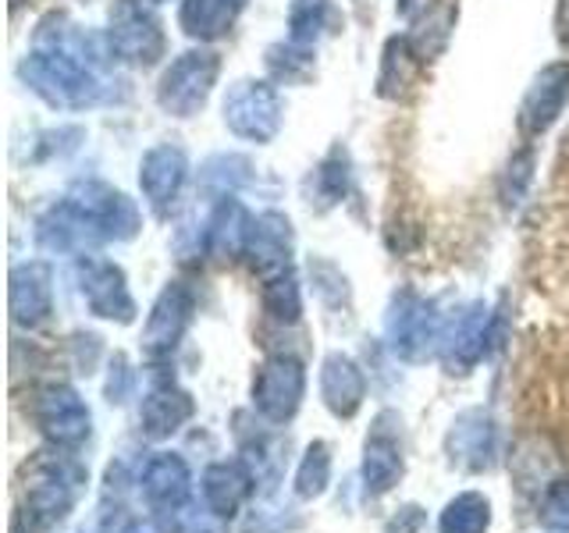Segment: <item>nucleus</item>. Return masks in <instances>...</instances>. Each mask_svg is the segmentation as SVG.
<instances>
[{
	"label": "nucleus",
	"mask_w": 569,
	"mask_h": 533,
	"mask_svg": "<svg viewBox=\"0 0 569 533\" xmlns=\"http://www.w3.org/2000/svg\"><path fill=\"white\" fill-rule=\"evenodd\" d=\"M86 47L89 40L82 32H50L43 22L36 32V50L22 61L18 76L36 97L58 111H86L103 97Z\"/></svg>",
	"instance_id": "1"
},
{
	"label": "nucleus",
	"mask_w": 569,
	"mask_h": 533,
	"mask_svg": "<svg viewBox=\"0 0 569 533\" xmlns=\"http://www.w3.org/2000/svg\"><path fill=\"white\" fill-rule=\"evenodd\" d=\"M218 76H221V58L213 50L196 47V50L178 53L157 82L160 111L171 118L200 114L213 93V86H218Z\"/></svg>",
	"instance_id": "2"
},
{
	"label": "nucleus",
	"mask_w": 569,
	"mask_h": 533,
	"mask_svg": "<svg viewBox=\"0 0 569 533\" xmlns=\"http://www.w3.org/2000/svg\"><path fill=\"white\" fill-rule=\"evenodd\" d=\"M64 200L76 207V213L93 228L100 242H129L142 228L139 207L114 185L100 182V178H82V182L68 189Z\"/></svg>",
	"instance_id": "3"
},
{
	"label": "nucleus",
	"mask_w": 569,
	"mask_h": 533,
	"mask_svg": "<svg viewBox=\"0 0 569 533\" xmlns=\"http://www.w3.org/2000/svg\"><path fill=\"white\" fill-rule=\"evenodd\" d=\"M107 47H111L114 58L136 68H150L164 58V26H160L150 0H118L111 11V26H107Z\"/></svg>",
	"instance_id": "4"
},
{
	"label": "nucleus",
	"mask_w": 569,
	"mask_h": 533,
	"mask_svg": "<svg viewBox=\"0 0 569 533\" xmlns=\"http://www.w3.org/2000/svg\"><path fill=\"white\" fill-rule=\"evenodd\" d=\"M221 111H224V124L231 135L246 142H260V147L281 132V121H284L281 93L271 82H260V79H239L224 93Z\"/></svg>",
	"instance_id": "5"
},
{
	"label": "nucleus",
	"mask_w": 569,
	"mask_h": 533,
	"mask_svg": "<svg viewBox=\"0 0 569 533\" xmlns=\"http://www.w3.org/2000/svg\"><path fill=\"white\" fill-rule=\"evenodd\" d=\"M445 324L435 313V306L417 292H402L391 302L388 313V342L391 352L406 363H423L431 352H441Z\"/></svg>",
	"instance_id": "6"
},
{
	"label": "nucleus",
	"mask_w": 569,
	"mask_h": 533,
	"mask_svg": "<svg viewBox=\"0 0 569 533\" xmlns=\"http://www.w3.org/2000/svg\"><path fill=\"white\" fill-rule=\"evenodd\" d=\"M307 395V370L289 352H274L253 373V405L263 420L284 423L299 413Z\"/></svg>",
	"instance_id": "7"
},
{
	"label": "nucleus",
	"mask_w": 569,
	"mask_h": 533,
	"mask_svg": "<svg viewBox=\"0 0 569 533\" xmlns=\"http://www.w3.org/2000/svg\"><path fill=\"white\" fill-rule=\"evenodd\" d=\"M76 278L86 306L100 320H114V324H132L136 320V299L129 292V281L118 263L103 257H79L76 260Z\"/></svg>",
	"instance_id": "8"
},
{
	"label": "nucleus",
	"mask_w": 569,
	"mask_h": 533,
	"mask_svg": "<svg viewBox=\"0 0 569 533\" xmlns=\"http://www.w3.org/2000/svg\"><path fill=\"white\" fill-rule=\"evenodd\" d=\"M569 103V61H551L530 79L516 111V129L523 139H541L556 124Z\"/></svg>",
	"instance_id": "9"
},
{
	"label": "nucleus",
	"mask_w": 569,
	"mask_h": 533,
	"mask_svg": "<svg viewBox=\"0 0 569 533\" xmlns=\"http://www.w3.org/2000/svg\"><path fill=\"white\" fill-rule=\"evenodd\" d=\"M32 420L40 426V434L58 449H79L89 438V423H93L79 391H71L68 384H47L36 391Z\"/></svg>",
	"instance_id": "10"
},
{
	"label": "nucleus",
	"mask_w": 569,
	"mask_h": 533,
	"mask_svg": "<svg viewBox=\"0 0 569 533\" xmlns=\"http://www.w3.org/2000/svg\"><path fill=\"white\" fill-rule=\"evenodd\" d=\"M402 420L396 413H381L373 420L367 444H363V484L367 494H388L406 473V455H402Z\"/></svg>",
	"instance_id": "11"
},
{
	"label": "nucleus",
	"mask_w": 569,
	"mask_h": 533,
	"mask_svg": "<svg viewBox=\"0 0 569 533\" xmlns=\"http://www.w3.org/2000/svg\"><path fill=\"white\" fill-rule=\"evenodd\" d=\"M189 182V157L186 150L171 147V142H160V147L142 153V164H139V189H142V200L150 203L153 213H171V207L178 203Z\"/></svg>",
	"instance_id": "12"
},
{
	"label": "nucleus",
	"mask_w": 569,
	"mask_h": 533,
	"mask_svg": "<svg viewBox=\"0 0 569 533\" xmlns=\"http://www.w3.org/2000/svg\"><path fill=\"white\" fill-rule=\"evenodd\" d=\"M192 320V292L182 281H171L164 292L157 295L153 310L147 316V328H142V352L150 360H168L174 345L182 342V334Z\"/></svg>",
	"instance_id": "13"
},
{
	"label": "nucleus",
	"mask_w": 569,
	"mask_h": 533,
	"mask_svg": "<svg viewBox=\"0 0 569 533\" xmlns=\"http://www.w3.org/2000/svg\"><path fill=\"white\" fill-rule=\"evenodd\" d=\"M79 480L82 473L76 466H68V462H40L26 484V512L36 523L47 526L64 520L71 502H76Z\"/></svg>",
	"instance_id": "14"
},
{
	"label": "nucleus",
	"mask_w": 569,
	"mask_h": 533,
	"mask_svg": "<svg viewBox=\"0 0 569 533\" xmlns=\"http://www.w3.org/2000/svg\"><path fill=\"white\" fill-rule=\"evenodd\" d=\"M491 313L485 302H473L459 316H452L445 324L441 334V360L452 373H467L473 363H480L488 355L491 345Z\"/></svg>",
	"instance_id": "15"
},
{
	"label": "nucleus",
	"mask_w": 569,
	"mask_h": 533,
	"mask_svg": "<svg viewBox=\"0 0 569 533\" xmlns=\"http://www.w3.org/2000/svg\"><path fill=\"white\" fill-rule=\"evenodd\" d=\"M445 449H449V459L459 470H470V473L488 470L498 452L495 420L485 413V409H467V413H459L449 426Z\"/></svg>",
	"instance_id": "16"
},
{
	"label": "nucleus",
	"mask_w": 569,
	"mask_h": 533,
	"mask_svg": "<svg viewBox=\"0 0 569 533\" xmlns=\"http://www.w3.org/2000/svg\"><path fill=\"white\" fill-rule=\"evenodd\" d=\"M320 399L331 409L338 420H352L360 413V405L367 399V373L360 370V363L346 352H331L320 363Z\"/></svg>",
	"instance_id": "17"
},
{
	"label": "nucleus",
	"mask_w": 569,
	"mask_h": 533,
	"mask_svg": "<svg viewBox=\"0 0 569 533\" xmlns=\"http://www.w3.org/2000/svg\"><path fill=\"white\" fill-rule=\"evenodd\" d=\"M246 257L260 278L289 271V257H292L289 218H281V213H274V210L253 218V231H249V242H246Z\"/></svg>",
	"instance_id": "18"
},
{
	"label": "nucleus",
	"mask_w": 569,
	"mask_h": 533,
	"mask_svg": "<svg viewBox=\"0 0 569 533\" xmlns=\"http://www.w3.org/2000/svg\"><path fill=\"white\" fill-rule=\"evenodd\" d=\"M50 310H53L50 266L40 260L18 263L11 271V316H14V324L36 328L50 316Z\"/></svg>",
	"instance_id": "19"
},
{
	"label": "nucleus",
	"mask_w": 569,
	"mask_h": 533,
	"mask_svg": "<svg viewBox=\"0 0 569 533\" xmlns=\"http://www.w3.org/2000/svg\"><path fill=\"white\" fill-rule=\"evenodd\" d=\"M192 413H196V405L189 399V391L174 388L171 381H157L139 405V423L150 438L160 441V438H171Z\"/></svg>",
	"instance_id": "20"
},
{
	"label": "nucleus",
	"mask_w": 569,
	"mask_h": 533,
	"mask_svg": "<svg viewBox=\"0 0 569 533\" xmlns=\"http://www.w3.org/2000/svg\"><path fill=\"white\" fill-rule=\"evenodd\" d=\"M249 231H253V218L246 213V207L239 200H224L213 207L210 221L203 228V239H207V253L218 257V260H236L246 257V242H249Z\"/></svg>",
	"instance_id": "21"
},
{
	"label": "nucleus",
	"mask_w": 569,
	"mask_h": 533,
	"mask_svg": "<svg viewBox=\"0 0 569 533\" xmlns=\"http://www.w3.org/2000/svg\"><path fill=\"white\" fill-rule=\"evenodd\" d=\"M249 494H253V473H249L242 459H224L207 466L203 497L213 515H236Z\"/></svg>",
	"instance_id": "22"
},
{
	"label": "nucleus",
	"mask_w": 569,
	"mask_h": 533,
	"mask_svg": "<svg viewBox=\"0 0 569 533\" xmlns=\"http://www.w3.org/2000/svg\"><path fill=\"white\" fill-rule=\"evenodd\" d=\"M242 4L246 0H182V8H178V26H182L189 40L213 43L231 32Z\"/></svg>",
	"instance_id": "23"
},
{
	"label": "nucleus",
	"mask_w": 569,
	"mask_h": 533,
	"mask_svg": "<svg viewBox=\"0 0 569 533\" xmlns=\"http://www.w3.org/2000/svg\"><path fill=\"white\" fill-rule=\"evenodd\" d=\"M142 491L157 505V509H171L178 512L186 505L189 497V466L182 455H171V452H160L147 462L142 470Z\"/></svg>",
	"instance_id": "24"
},
{
	"label": "nucleus",
	"mask_w": 569,
	"mask_h": 533,
	"mask_svg": "<svg viewBox=\"0 0 569 533\" xmlns=\"http://www.w3.org/2000/svg\"><path fill=\"white\" fill-rule=\"evenodd\" d=\"M423 58L406 36H391L381 53V71H378V93L381 97H402L417 86Z\"/></svg>",
	"instance_id": "25"
},
{
	"label": "nucleus",
	"mask_w": 569,
	"mask_h": 533,
	"mask_svg": "<svg viewBox=\"0 0 569 533\" xmlns=\"http://www.w3.org/2000/svg\"><path fill=\"white\" fill-rule=\"evenodd\" d=\"M488 526H491V505H488V497L477 491L456 494L452 502L441 509V520H438L441 533H488Z\"/></svg>",
	"instance_id": "26"
},
{
	"label": "nucleus",
	"mask_w": 569,
	"mask_h": 533,
	"mask_svg": "<svg viewBox=\"0 0 569 533\" xmlns=\"http://www.w3.org/2000/svg\"><path fill=\"white\" fill-rule=\"evenodd\" d=\"M260 302L274 320H281V324H296V320L302 316V292H299V281L292 274V266L281 274L263 278Z\"/></svg>",
	"instance_id": "27"
},
{
	"label": "nucleus",
	"mask_w": 569,
	"mask_h": 533,
	"mask_svg": "<svg viewBox=\"0 0 569 533\" xmlns=\"http://www.w3.org/2000/svg\"><path fill=\"white\" fill-rule=\"evenodd\" d=\"M331 22V4L328 0H296L289 8V40L313 47L320 36H325Z\"/></svg>",
	"instance_id": "28"
},
{
	"label": "nucleus",
	"mask_w": 569,
	"mask_h": 533,
	"mask_svg": "<svg viewBox=\"0 0 569 533\" xmlns=\"http://www.w3.org/2000/svg\"><path fill=\"white\" fill-rule=\"evenodd\" d=\"M328 484H331V449L325 441H313L296 470V494L310 502V497L325 494Z\"/></svg>",
	"instance_id": "29"
},
{
	"label": "nucleus",
	"mask_w": 569,
	"mask_h": 533,
	"mask_svg": "<svg viewBox=\"0 0 569 533\" xmlns=\"http://www.w3.org/2000/svg\"><path fill=\"white\" fill-rule=\"evenodd\" d=\"M267 68H271V76L278 82H296V79H307V71L313 68V58H310V47L302 43H274L267 50Z\"/></svg>",
	"instance_id": "30"
},
{
	"label": "nucleus",
	"mask_w": 569,
	"mask_h": 533,
	"mask_svg": "<svg viewBox=\"0 0 569 533\" xmlns=\"http://www.w3.org/2000/svg\"><path fill=\"white\" fill-rule=\"evenodd\" d=\"M313 189H317V200L325 203V207L338 203L346 195V189H349V164H346L342 150H335V153H328L325 160H320V168L313 171Z\"/></svg>",
	"instance_id": "31"
},
{
	"label": "nucleus",
	"mask_w": 569,
	"mask_h": 533,
	"mask_svg": "<svg viewBox=\"0 0 569 533\" xmlns=\"http://www.w3.org/2000/svg\"><path fill=\"white\" fill-rule=\"evenodd\" d=\"M538 520H541L548 530L569 533V476L551 480V484L545 487L541 509H538Z\"/></svg>",
	"instance_id": "32"
},
{
	"label": "nucleus",
	"mask_w": 569,
	"mask_h": 533,
	"mask_svg": "<svg viewBox=\"0 0 569 533\" xmlns=\"http://www.w3.org/2000/svg\"><path fill=\"white\" fill-rule=\"evenodd\" d=\"M530 178H533V150H520V153H512L509 157V164H506V174H502V200L509 207H516L523 200V192L530 185Z\"/></svg>",
	"instance_id": "33"
},
{
	"label": "nucleus",
	"mask_w": 569,
	"mask_h": 533,
	"mask_svg": "<svg viewBox=\"0 0 569 533\" xmlns=\"http://www.w3.org/2000/svg\"><path fill=\"white\" fill-rule=\"evenodd\" d=\"M129 384H132V370H129V363H124V355H114L111 381H107V399L124 402V395H129Z\"/></svg>",
	"instance_id": "34"
},
{
	"label": "nucleus",
	"mask_w": 569,
	"mask_h": 533,
	"mask_svg": "<svg viewBox=\"0 0 569 533\" xmlns=\"http://www.w3.org/2000/svg\"><path fill=\"white\" fill-rule=\"evenodd\" d=\"M420 526H423V512L417 505H406L399 509V515H391L385 533H420Z\"/></svg>",
	"instance_id": "35"
},
{
	"label": "nucleus",
	"mask_w": 569,
	"mask_h": 533,
	"mask_svg": "<svg viewBox=\"0 0 569 533\" xmlns=\"http://www.w3.org/2000/svg\"><path fill=\"white\" fill-rule=\"evenodd\" d=\"M556 40L569 50V0L556 4Z\"/></svg>",
	"instance_id": "36"
},
{
	"label": "nucleus",
	"mask_w": 569,
	"mask_h": 533,
	"mask_svg": "<svg viewBox=\"0 0 569 533\" xmlns=\"http://www.w3.org/2000/svg\"><path fill=\"white\" fill-rule=\"evenodd\" d=\"M150 4H164V0H150Z\"/></svg>",
	"instance_id": "37"
}]
</instances>
